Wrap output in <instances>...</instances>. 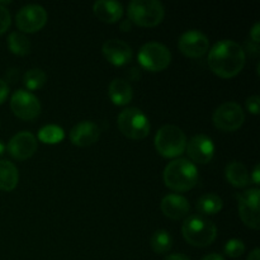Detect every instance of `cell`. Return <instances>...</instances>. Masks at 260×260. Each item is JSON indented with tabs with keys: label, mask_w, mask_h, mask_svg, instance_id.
Masks as SVG:
<instances>
[{
	"label": "cell",
	"mask_w": 260,
	"mask_h": 260,
	"mask_svg": "<svg viewBox=\"0 0 260 260\" xmlns=\"http://www.w3.org/2000/svg\"><path fill=\"white\" fill-rule=\"evenodd\" d=\"M10 108L18 118L24 121H32L41 113V103L37 96L23 89H19L12 95Z\"/></svg>",
	"instance_id": "cell-11"
},
{
	"label": "cell",
	"mask_w": 260,
	"mask_h": 260,
	"mask_svg": "<svg viewBox=\"0 0 260 260\" xmlns=\"http://www.w3.org/2000/svg\"><path fill=\"white\" fill-rule=\"evenodd\" d=\"M179 51L187 57L198 58L202 57L210 48V41L197 29H190L183 33L178 41Z\"/></svg>",
	"instance_id": "cell-12"
},
{
	"label": "cell",
	"mask_w": 260,
	"mask_h": 260,
	"mask_svg": "<svg viewBox=\"0 0 260 260\" xmlns=\"http://www.w3.org/2000/svg\"><path fill=\"white\" fill-rule=\"evenodd\" d=\"M226 179L229 180L231 185L235 188H245L250 183V177H249L248 169L243 162L233 161L226 167L225 170Z\"/></svg>",
	"instance_id": "cell-20"
},
{
	"label": "cell",
	"mask_w": 260,
	"mask_h": 260,
	"mask_svg": "<svg viewBox=\"0 0 260 260\" xmlns=\"http://www.w3.org/2000/svg\"><path fill=\"white\" fill-rule=\"evenodd\" d=\"M4 151H5V145L3 144V141H2V140H0V156H2V155L4 154Z\"/></svg>",
	"instance_id": "cell-38"
},
{
	"label": "cell",
	"mask_w": 260,
	"mask_h": 260,
	"mask_svg": "<svg viewBox=\"0 0 260 260\" xmlns=\"http://www.w3.org/2000/svg\"><path fill=\"white\" fill-rule=\"evenodd\" d=\"M165 260H190L187 255L184 254H172V255L167 256Z\"/></svg>",
	"instance_id": "cell-33"
},
{
	"label": "cell",
	"mask_w": 260,
	"mask_h": 260,
	"mask_svg": "<svg viewBox=\"0 0 260 260\" xmlns=\"http://www.w3.org/2000/svg\"><path fill=\"white\" fill-rule=\"evenodd\" d=\"M245 251V245L239 239H231L225 245V254L230 258H239Z\"/></svg>",
	"instance_id": "cell-27"
},
{
	"label": "cell",
	"mask_w": 260,
	"mask_h": 260,
	"mask_svg": "<svg viewBox=\"0 0 260 260\" xmlns=\"http://www.w3.org/2000/svg\"><path fill=\"white\" fill-rule=\"evenodd\" d=\"M248 260H260V250L258 248L251 251L250 255L248 256Z\"/></svg>",
	"instance_id": "cell-35"
},
{
	"label": "cell",
	"mask_w": 260,
	"mask_h": 260,
	"mask_svg": "<svg viewBox=\"0 0 260 260\" xmlns=\"http://www.w3.org/2000/svg\"><path fill=\"white\" fill-rule=\"evenodd\" d=\"M222 200L217 194L207 193L197 201V210L202 215H216L222 210Z\"/></svg>",
	"instance_id": "cell-22"
},
{
	"label": "cell",
	"mask_w": 260,
	"mask_h": 260,
	"mask_svg": "<svg viewBox=\"0 0 260 260\" xmlns=\"http://www.w3.org/2000/svg\"><path fill=\"white\" fill-rule=\"evenodd\" d=\"M119 131L131 140H142L150 134V122L146 114L139 108H127L117 118Z\"/></svg>",
	"instance_id": "cell-6"
},
{
	"label": "cell",
	"mask_w": 260,
	"mask_h": 260,
	"mask_svg": "<svg viewBox=\"0 0 260 260\" xmlns=\"http://www.w3.org/2000/svg\"><path fill=\"white\" fill-rule=\"evenodd\" d=\"M103 55L112 65L123 66L132 60V48L121 40H108L104 42Z\"/></svg>",
	"instance_id": "cell-15"
},
{
	"label": "cell",
	"mask_w": 260,
	"mask_h": 260,
	"mask_svg": "<svg viewBox=\"0 0 260 260\" xmlns=\"http://www.w3.org/2000/svg\"><path fill=\"white\" fill-rule=\"evenodd\" d=\"M7 150L13 159L23 161L29 159L37 151V139L30 132L22 131L10 139Z\"/></svg>",
	"instance_id": "cell-13"
},
{
	"label": "cell",
	"mask_w": 260,
	"mask_h": 260,
	"mask_svg": "<svg viewBox=\"0 0 260 260\" xmlns=\"http://www.w3.org/2000/svg\"><path fill=\"white\" fill-rule=\"evenodd\" d=\"M259 96L258 95H251L246 99V108L250 113L253 114H259Z\"/></svg>",
	"instance_id": "cell-29"
},
{
	"label": "cell",
	"mask_w": 260,
	"mask_h": 260,
	"mask_svg": "<svg viewBox=\"0 0 260 260\" xmlns=\"http://www.w3.org/2000/svg\"><path fill=\"white\" fill-rule=\"evenodd\" d=\"M47 23V12L37 4H29L20 8L15 15L18 29L24 33H33L42 29Z\"/></svg>",
	"instance_id": "cell-9"
},
{
	"label": "cell",
	"mask_w": 260,
	"mask_h": 260,
	"mask_svg": "<svg viewBox=\"0 0 260 260\" xmlns=\"http://www.w3.org/2000/svg\"><path fill=\"white\" fill-rule=\"evenodd\" d=\"M93 12L99 20L104 23H116L123 15V7L121 3L112 0H99L94 3Z\"/></svg>",
	"instance_id": "cell-18"
},
{
	"label": "cell",
	"mask_w": 260,
	"mask_h": 260,
	"mask_svg": "<svg viewBox=\"0 0 260 260\" xmlns=\"http://www.w3.org/2000/svg\"><path fill=\"white\" fill-rule=\"evenodd\" d=\"M259 194L260 190L258 188H250L238 196L239 216L248 228L254 230H259L260 228Z\"/></svg>",
	"instance_id": "cell-10"
},
{
	"label": "cell",
	"mask_w": 260,
	"mask_h": 260,
	"mask_svg": "<svg viewBox=\"0 0 260 260\" xmlns=\"http://www.w3.org/2000/svg\"><path fill=\"white\" fill-rule=\"evenodd\" d=\"M139 62L145 70L159 73L172 62V53L167 46L159 42L145 43L139 52Z\"/></svg>",
	"instance_id": "cell-7"
},
{
	"label": "cell",
	"mask_w": 260,
	"mask_h": 260,
	"mask_svg": "<svg viewBox=\"0 0 260 260\" xmlns=\"http://www.w3.org/2000/svg\"><path fill=\"white\" fill-rule=\"evenodd\" d=\"M164 5L157 0H134L128 4L129 22L140 27H155L164 19Z\"/></svg>",
	"instance_id": "cell-4"
},
{
	"label": "cell",
	"mask_w": 260,
	"mask_h": 260,
	"mask_svg": "<svg viewBox=\"0 0 260 260\" xmlns=\"http://www.w3.org/2000/svg\"><path fill=\"white\" fill-rule=\"evenodd\" d=\"M150 245L156 254H165L172 249L173 239L165 230H156L150 239Z\"/></svg>",
	"instance_id": "cell-24"
},
{
	"label": "cell",
	"mask_w": 260,
	"mask_h": 260,
	"mask_svg": "<svg viewBox=\"0 0 260 260\" xmlns=\"http://www.w3.org/2000/svg\"><path fill=\"white\" fill-rule=\"evenodd\" d=\"M259 175H260V167H259V165H256V167L254 168V170H253V174H251V180H253V182L255 183L256 185H258L259 182H260Z\"/></svg>",
	"instance_id": "cell-32"
},
{
	"label": "cell",
	"mask_w": 260,
	"mask_h": 260,
	"mask_svg": "<svg viewBox=\"0 0 260 260\" xmlns=\"http://www.w3.org/2000/svg\"><path fill=\"white\" fill-rule=\"evenodd\" d=\"M121 28H122V30H123V32H127L128 29H131V22L126 20V22H124L123 24L121 25Z\"/></svg>",
	"instance_id": "cell-37"
},
{
	"label": "cell",
	"mask_w": 260,
	"mask_h": 260,
	"mask_svg": "<svg viewBox=\"0 0 260 260\" xmlns=\"http://www.w3.org/2000/svg\"><path fill=\"white\" fill-rule=\"evenodd\" d=\"M202 260H225V259H223V256H221L220 254L213 253V254H208V255H206Z\"/></svg>",
	"instance_id": "cell-36"
},
{
	"label": "cell",
	"mask_w": 260,
	"mask_h": 260,
	"mask_svg": "<svg viewBox=\"0 0 260 260\" xmlns=\"http://www.w3.org/2000/svg\"><path fill=\"white\" fill-rule=\"evenodd\" d=\"M259 33H260V24L259 23H255L254 27L251 28L250 30V37L251 40H253V42L256 43V45L259 43Z\"/></svg>",
	"instance_id": "cell-31"
},
{
	"label": "cell",
	"mask_w": 260,
	"mask_h": 260,
	"mask_svg": "<svg viewBox=\"0 0 260 260\" xmlns=\"http://www.w3.org/2000/svg\"><path fill=\"white\" fill-rule=\"evenodd\" d=\"M108 94L111 101L116 106H126L132 101L134 90L131 84L124 79H114L108 86Z\"/></svg>",
	"instance_id": "cell-19"
},
{
	"label": "cell",
	"mask_w": 260,
	"mask_h": 260,
	"mask_svg": "<svg viewBox=\"0 0 260 260\" xmlns=\"http://www.w3.org/2000/svg\"><path fill=\"white\" fill-rule=\"evenodd\" d=\"M164 183L175 192H187L198 183V170L187 159H175L165 167Z\"/></svg>",
	"instance_id": "cell-2"
},
{
	"label": "cell",
	"mask_w": 260,
	"mask_h": 260,
	"mask_svg": "<svg viewBox=\"0 0 260 260\" xmlns=\"http://www.w3.org/2000/svg\"><path fill=\"white\" fill-rule=\"evenodd\" d=\"M47 76L41 69H30L23 76V83L29 90H37L45 85Z\"/></svg>",
	"instance_id": "cell-26"
},
{
	"label": "cell",
	"mask_w": 260,
	"mask_h": 260,
	"mask_svg": "<svg viewBox=\"0 0 260 260\" xmlns=\"http://www.w3.org/2000/svg\"><path fill=\"white\" fill-rule=\"evenodd\" d=\"M187 154L190 160L197 164L205 165L212 160L215 155V145L213 141L206 135H196L189 142H187Z\"/></svg>",
	"instance_id": "cell-14"
},
{
	"label": "cell",
	"mask_w": 260,
	"mask_h": 260,
	"mask_svg": "<svg viewBox=\"0 0 260 260\" xmlns=\"http://www.w3.org/2000/svg\"><path fill=\"white\" fill-rule=\"evenodd\" d=\"M212 121L216 128L223 132H234L244 124L245 114L240 104L235 102H226L213 112Z\"/></svg>",
	"instance_id": "cell-8"
},
{
	"label": "cell",
	"mask_w": 260,
	"mask_h": 260,
	"mask_svg": "<svg viewBox=\"0 0 260 260\" xmlns=\"http://www.w3.org/2000/svg\"><path fill=\"white\" fill-rule=\"evenodd\" d=\"M10 22H12V18H10L9 10L0 3V35L9 29Z\"/></svg>",
	"instance_id": "cell-28"
},
{
	"label": "cell",
	"mask_w": 260,
	"mask_h": 260,
	"mask_svg": "<svg viewBox=\"0 0 260 260\" xmlns=\"http://www.w3.org/2000/svg\"><path fill=\"white\" fill-rule=\"evenodd\" d=\"M162 213L172 220H182L189 213L190 206L187 198L179 194H168L160 205Z\"/></svg>",
	"instance_id": "cell-17"
},
{
	"label": "cell",
	"mask_w": 260,
	"mask_h": 260,
	"mask_svg": "<svg viewBox=\"0 0 260 260\" xmlns=\"http://www.w3.org/2000/svg\"><path fill=\"white\" fill-rule=\"evenodd\" d=\"M245 60V51L239 43L223 40L211 48L207 61L213 74L220 78L230 79L243 70Z\"/></svg>",
	"instance_id": "cell-1"
},
{
	"label": "cell",
	"mask_w": 260,
	"mask_h": 260,
	"mask_svg": "<svg viewBox=\"0 0 260 260\" xmlns=\"http://www.w3.org/2000/svg\"><path fill=\"white\" fill-rule=\"evenodd\" d=\"M65 137V132L61 127L56 126V124H47V126L42 127L38 132V139L42 141L43 144L55 145L61 142Z\"/></svg>",
	"instance_id": "cell-25"
},
{
	"label": "cell",
	"mask_w": 260,
	"mask_h": 260,
	"mask_svg": "<svg viewBox=\"0 0 260 260\" xmlns=\"http://www.w3.org/2000/svg\"><path fill=\"white\" fill-rule=\"evenodd\" d=\"M8 94H9V86H8L7 81L0 79V104L4 103L5 99L8 98Z\"/></svg>",
	"instance_id": "cell-30"
},
{
	"label": "cell",
	"mask_w": 260,
	"mask_h": 260,
	"mask_svg": "<svg viewBox=\"0 0 260 260\" xmlns=\"http://www.w3.org/2000/svg\"><path fill=\"white\" fill-rule=\"evenodd\" d=\"M101 136V129L94 122L83 121L71 128L70 140L75 146L86 147L95 144Z\"/></svg>",
	"instance_id": "cell-16"
},
{
	"label": "cell",
	"mask_w": 260,
	"mask_h": 260,
	"mask_svg": "<svg viewBox=\"0 0 260 260\" xmlns=\"http://www.w3.org/2000/svg\"><path fill=\"white\" fill-rule=\"evenodd\" d=\"M8 46L12 53L18 56H25L30 51V41L20 32H12L8 37Z\"/></svg>",
	"instance_id": "cell-23"
},
{
	"label": "cell",
	"mask_w": 260,
	"mask_h": 260,
	"mask_svg": "<svg viewBox=\"0 0 260 260\" xmlns=\"http://www.w3.org/2000/svg\"><path fill=\"white\" fill-rule=\"evenodd\" d=\"M185 241L196 248H206L217 238V228L212 221L202 216H189L182 228Z\"/></svg>",
	"instance_id": "cell-3"
},
{
	"label": "cell",
	"mask_w": 260,
	"mask_h": 260,
	"mask_svg": "<svg viewBox=\"0 0 260 260\" xmlns=\"http://www.w3.org/2000/svg\"><path fill=\"white\" fill-rule=\"evenodd\" d=\"M155 149L164 157H177L185 151L187 136L177 126H162L155 136Z\"/></svg>",
	"instance_id": "cell-5"
},
{
	"label": "cell",
	"mask_w": 260,
	"mask_h": 260,
	"mask_svg": "<svg viewBox=\"0 0 260 260\" xmlns=\"http://www.w3.org/2000/svg\"><path fill=\"white\" fill-rule=\"evenodd\" d=\"M8 79H9L12 83H14V81L18 79V69H12V70L8 73Z\"/></svg>",
	"instance_id": "cell-34"
},
{
	"label": "cell",
	"mask_w": 260,
	"mask_h": 260,
	"mask_svg": "<svg viewBox=\"0 0 260 260\" xmlns=\"http://www.w3.org/2000/svg\"><path fill=\"white\" fill-rule=\"evenodd\" d=\"M19 180L17 167L8 160H0V189L10 192L14 189Z\"/></svg>",
	"instance_id": "cell-21"
}]
</instances>
